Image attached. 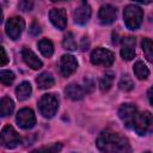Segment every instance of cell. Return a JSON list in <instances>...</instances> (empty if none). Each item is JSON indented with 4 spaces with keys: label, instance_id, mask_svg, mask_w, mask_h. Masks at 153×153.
<instances>
[{
    "label": "cell",
    "instance_id": "obj_10",
    "mask_svg": "<svg viewBox=\"0 0 153 153\" xmlns=\"http://www.w3.org/2000/svg\"><path fill=\"white\" fill-rule=\"evenodd\" d=\"M78 68V61L73 55L65 54L60 59V72L63 76H69Z\"/></svg>",
    "mask_w": 153,
    "mask_h": 153
},
{
    "label": "cell",
    "instance_id": "obj_5",
    "mask_svg": "<svg viewBox=\"0 0 153 153\" xmlns=\"http://www.w3.org/2000/svg\"><path fill=\"white\" fill-rule=\"evenodd\" d=\"M115 61V55L111 50L105 48H96L91 53V62L96 66L110 67Z\"/></svg>",
    "mask_w": 153,
    "mask_h": 153
},
{
    "label": "cell",
    "instance_id": "obj_31",
    "mask_svg": "<svg viewBox=\"0 0 153 153\" xmlns=\"http://www.w3.org/2000/svg\"><path fill=\"white\" fill-rule=\"evenodd\" d=\"M84 84H85V86L82 87L84 88V91H85V93H87V92H91L92 90H93V86H94V84H93V81L91 80V79H85L84 80Z\"/></svg>",
    "mask_w": 153,
    "mask_h": 153
},
{
    "label": "cell",
    "instance_id": "obj_27",
    "mask_svg": "<svg viewBox=\"0 0 153 153\" xmlns=\"http://www.w3.org/2000/svg\"><path fill=\"white\" fill-rule=\"evenodd\" d=\"M118 86L123 91H130V90L134 88V81H133V79L128 74H126V75H123L121 78V80L118 82Z\"/></svg>",
    "mask_w": 153,
    "mask_h": 153
},
{
    "label": "cell",
    "instance_id": "obj_19",
    "mask_svg": "<svg viewBox=\"0 0 153 153\" xmlns=\"http://www.w3.org/2000/svg\"><path fill=\"white\" fill-rule=\"evenodd\" d=\"M14 103L10 97H2L0 99V117H6L13 112Z\"/></svg>",
    "mask_w": 153,
    "mask_h": 153
},
{
    "label": "cell",
    "instance_id": "obj_18",
    "mask_svg": "<svg viewBox=\"0 0 153 153\" xmlns=\"http://www.w3.org/2000/svg\"><path fill=\"white\" fill-rule=\"evenodd\" d=\"M32 93V87L30 85V82L27 81H23L20 82L17 88H16V94H17V98L19 100H25L27 99Z\"/></svg>",
    "mask_w": 153,
    "mask_h": 153
},
{
    "label": "cell",
    "instance_id": "obj_26",
    "mask_svg": "<svg viewBox=\"0 0 153 153\" xmlns=\"http://www.w3.org/2000/svg\"><path fill=\"white\" fill-rule=\"evenodd\" d=\"M62 45L66 50H76V43L74 41V37H73V33L72 32H68L65 37H63V41H62Z\"/></svg>",
    "mask_w": 153,
    "mask_h": 153
},
{
    "label": "cell",
    "instance_id": "obj_7",
    "mask_svg": "<svg viewBox=\"0 0 153 153\" xmlns=\"http://www.w3.org/2000/svg\"><path fill=\"white\" fill-rule=\"evenodd\" d=\"M25 27V22L22 17H12L6 23V33L12 39H18Z\"/></svg>",
    "mask_w": 153,
    "mask_h": 153
},
{
    "label": "cell",
    "instance_id": "obj_25",
    "mask_svg": "<svg viewBox=\"0 0 153 153\" xmlns=\"http://www.w3.org/2000/svg\"><path fill=\"white\" fill-rule=\"evenodd\" d=\"M16 79V75L12 71H8V69H2L0 71V82L6 85V86H10Z\"/></svg>",
    "mask_w": 153,
    "mask_h": 153
},
{
    "label": "cell",
    "instance_id": "obj_21",
    "mask_svg": "<svg viewBox=\"0 0 153 153\" xmlns=\"http://www.w3.org/2000/svg\"><path fill=\"white\" fill-rule=\"evenodd\" d=\"M38 49L42 53V55L45 56V57H50L54 54L53 42L50 39H47V38H43V39H41L38 42Z\"/></svg>",
    "mask_w": 153,
    "mask_h": 153
},
{
    "label": "cell",
    "instance_id": "obj_12",
    "mask_svg": "<svg viewBox=\"0 0 153 153\" xmlns=\"http://www.w3.org/2000/svg\"><path fill=\"white\" fill-rule=\"evenodd\" d=\"M116 16H117L116 7H114L110 4H106L100 7L99 13H98V19L103 25H109L116 20Z\"/></svg>",
    "mask_w": 153,
    "mask_h": 153
},
{
    "label": "cell",
    "instance_id": "obj_30",
    "mask_svg": "<svg viewBox=\"0 0 153 153\" xmlns=\"http://www.w3.org/2000/svg\"><path fill=\"white\" fill-rule=\"evenodd\" d=\"M29 31H30V33H31L32 36H38V35L41 33V31H42V30H41V25H39L37 22H33V23L31 24Z\"/></svg>",
    "mask_w": 153,
    "mask_h": 153
},
{
    "label": "cell",
    "instance_id": "obj_3",
    "mask_svg": "<svg viewBox=\"0 0 153 153\" xmlns=\"http://www.w3.org/2000/svg\"><path fill=\"white\" fill-rule=\"evenodd\" d=\"M38 109L44 117L47 118L53 117L59 109V100L56 96L53 93L43 94L38 102Z\"/></svg>",
    "mask_w": 153,
    "mask_h": 153
},
{
    "label": "cell",
    "instance_id": "obj_16",
    "mask_svg": "<svg viewBox=\"0 0 153 153\" xmlns=\"http://www.w3.org/2000/svg\"><path fill=\"white\" fill-rule=\"evenodd\" d=\"M65 92H66V96H67L69 99H72V100H80V99H82L84 96H85L84 88H82L81 86L76 85V84H69V85L66 87Z\"/></svg>",
    "mask_w": 153,
    "mask_h": 153
},
{
    "label": "cell",
    "instance_id": "obj_24",
    "mask_svg": "<svg viewBox=\"0 0 153 153\" xmlns=\"http://www.w3.org/2000/svg\"><path fill=\"white\" fill-rule=\"evenodd\" d=\"M141 47H142V50L146 55V59L152 62V57H153V43L149 38H143L142 42H141Z\"/></svg>",
    "mask_w": 153,
    "mask_h": 153
},
{
    "label": "cell",
    "instance_id": "obj_6",
    "mask_svg": "<svg viewBox=\"0 0 153 153\" xmlns=\"http://www.w3.org/2000/svg\"><path fill=\"white\" fill-rule=\"evenodd\" d=\"M152 122H153V118L149 111L137 112L133 121V127L139 135H145L151 130Z\"/></svg>",
    "mask_w": 153,
    "mask_h": 153
},
{
    "label": "cell",
    "instance_id": "obj_23",
    "mask_svg": "<svg viewBox=\"0 0 153 153\" xmlns=\"http://www.w3.org/2000/svg\"><path fill=\"white\" fill-rule=\"evenodd\" d=\"M61 149H62V143L55 142V143H51L49 146H43L41 148H37L32 153H60Z\"/></svg>",
    "mask_w": 153,
    "mask_h": 153
},
{
    "label": "cell",
    "instance_id": "obj_13",
    "mask_svg": "<svg viewBox=\"0 0 153 153\" xmlns=\"http://www.w3.org/2000/svg\"><path fill=\"white\" fill-rule=\"evenodd\" d=\"M50 22L59 30H65L67 26V14L65 8H51L49 12Z\"/></svg>",
    "mask_w": 153,
    "mask_h": 153
},
{
    "label": "cell",
    "instance_id": "obj_9",
    "mask_svg": "<svg viewBox=\"0 0 153 153\" xmlns=\"http://www.w3.org/2000/svg\"><path fill=\"white\" fill-rule=\"evenodd\" d=\"M137 114V109L134 104L126 103L122 104L121 108L118 109V117L122 120V122L126 124V127H131L133 121Z\"/></svg>",
    "mask_w": 153,
    "mask_h": 153
},
{
    "label": "cell",
    "instance_id": "obj_8",
    "mask_svg": "<svg viewBox=\"0 0 153 153\" xmlns=\"http://www.w3.org/2000/svg\"><path fill=\"white\" fill-rule=\"evenodd\" d=\"M16 120H17L18 126L23 129H31L36 124V116H35L33 111L29 108L20 109L17 112Z\"/></svg>",
    "mask_w": 153,
    "mask_h": 153
},
{
    "label": "cell",
    "instance_id": "obj_2",
    "mask_svg": "<svg viewBox=\"0 0 153 153\" xmlns=\"http://www.w3.org/2000/svg\"><path fill=\"white\" fill-rule=\"evenodd\" d=\"M123 19L124 24L130 30H136L140 27L142 19H143V11L134 4L127 5L123 11Z\"/></svg>",
    "mask_w": 153,
    "mask_h": 153
},
{
    "label": "cell",
    "instance_id": "obj_11",
    "mask_svg": "<svg viewBox=\"0 0 153 153\" xmlns=\"http://www.w3.org/2000/svg\"><path fill=\"white\" fill-rule=\"evenodd\" d=\"M91 7L87 2H81L73 12V18H74V22L79 25H84L86 24L90 18H91Z\"/></svg>",
    "mask_w": 153,
    "mask_h": 153
},
{
    "label": "cell",
    "instance_id": "obj_22",
    "mask_svg": "<svg viewBox=\"0 0 153 153\" xmlns=\"http://www.w3.org/2000/svg\"><path fill=\"white\" fill-rule=\"evenodd\" d=\"M114 79H115V74L112 72H108L105 73L100 80H99V88L102 92H108L111 86H112V82H114Z\"/></svg>",
    "mask_w": 153,
    "mask_h": 153
},
{
    "label": "cell",
    "instance_id": "obj_17",
    "mask_svg": "<svg viewBox=\"0 0 153 153\" xmlns=\"http://www.w3.org/2000/svg\"><path fill=\"white\" fill-rule=\"evenodd\" d=\"M36 82H37V85H38L39 88L47 90V88H50V87L54 86L55 80H54V76L51 75V73H49V72H43V73H41V74L36 78Z\"/></svg>",
    "mask_w": 153,
    "mask_h": 153
},
{
    "label": "cell",
    "instance_id": "obj_1",
    "mask_svg": "<svg viewBox=\"0 0 153 153\" xmlns=\"http://www.w3.org/2000/svg\"><path fill=\"white\" fill-rule=\"evenodd\" d=\"M96 145L104 153H130L131 147L127 137L112 130H104L97 137Z\"/></svg>",
    "mask_w": 153,
    "mask_h": 153
},
{
    "label": "cell",
    "instance_id": "obj_33",
    "mask_svg": "<svg viewBox=\"0 0 153 153\" xmlns=\"http://www.w3.org/2000/svg\"><path fill=\"white\" fill-rule=\"evenodd\" d=\"M148 98H149V103L152 104V88H149L148 91Z\"/></svg>",
    "mask_w": 153,
    "mask_h": 153
},
{
    "label": "cell",
    "instance_id": "obj_14",
    "mask_svg": "<svg viewBox=\"0 0 153 153\" xmlns=\"http://www.w3.org/2000/svg\"><path fill=\"white\" fill-rule=\"evenodd\" d=\"M121 56L126 61H130L135 56V38L133 36H127L122 39Z\"/></svg>",
    "mask_w": 153,
    "mask_h": 153
},
{
    "label": "cell",
    "instance_id": "obj_15",
    "mask_svg": "<svg viewBox=\"0 0 153 153\" xmlns=\"http://www.w3.org/2000/svg\"><path fill=\"white\" fill-rule=\"evenodd\" d=\"M22 57H23L24 62H25L30 68H32V69H39V68H42V66H43L42 61H41V60L37 57V55H36L31 49H29V48H23V50H22Z\"/></svg>",
    "mask_w": 153,
    "mask_h": 153
},
{
    "label": "cell",
    "instance_id": "obj_28",
    "mask_svg": "<svg viewBox=\"0 0 153 153\" xmlns=\"http://www.w3.org/2000/svg\"><path fill=\"white\" fill-rule=\"evenodd\" d=\"M32 7H33V2H32V1L23 0V1H20V2L18 4V8L22 10V11H24V12H26V11H31Z\"/></svg>",
    "mask_w": 153,
    "mask_h": 153
},
{
    "label": "cell",
    "instance_id": "obj_32",
    "mask_svg": "<svg viewBox=\"0 0 153 153\" xmlns=\"http://www.w3.org/2000/svg\"><path fill=\"white\" fill-rule=\"evenodd\" d=\"M88 47H90V41L86 36H84L82 39H81V43H80V48H81L82 51H86L88 49Z\"/></svg>",
    "mask_w": 153,
    "mask_h": 153
},
{
    "label": "cell",
    "instance_id": "obj_29",
    "mask_svg": "<svg viewBox=\"0 0 153 153\" xmlns=\"http://www.w3.org/2000/svg\"><path fill=\"white\" fill-rule=\"evenodd\" d=\"M8 63V56L2 45H0V67Z\"/></svg>",
    "mask_w": 153,
    "mask_h": 153
},
{
    "label": "cell",
    "instance_id": "obj_4",
    "mask_svg": "<svg viewBox=\"0 0 153 153\" xmlns=\"http://www.w3.org/2000/svg\"><path fill=\"white\" fill-rule=\"evenodd\" d=\"M22 142L20 135L12 126H6L0 131V145L5 148H14Z\"/></svg>",
    "mask_w": 153,
    "mask_h": 153
},
{
    "label": "cell",
    "instance_id": "obj_20",
    "mask_svg": "<svg viewBox=\"0 0 153 153\" xmlns=\"http://www.w3.org/2000/svg\"><path fill=\"white\" fill-rule=\"evenodd\" d=\"M134 74L137 76L140 80H146L149 76V69L142 61H136L134 65Z\"/></svg>",
    "mask_w": 153,
    "mask_h": 153
},
{
    "label": "cell",
    "instance_id": "obj_34",
    "mask_svg": "<svg viewBox=\"0 0 153 153\" xmlns=\"http://www.w3.org/2000/svg\"><path fill=\"white\" fill-rule=\"evenodd\" d=\"M2 22V10H1V6H0V23Z\"/></svg>",
    "mask_w": 153,
    "mask_h": 153
}]
</instances>
